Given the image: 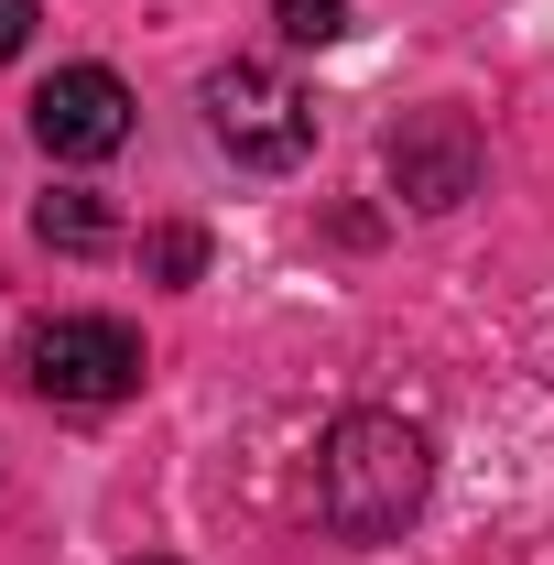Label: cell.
I'll return each instance as SVG.
<instances>
[{
  "label": "cell",
  "mask_w": 554,
  "mask_h": 565,
  "mask_svg": "<svg viewBox=\"0 0 554 565\" xmlns=\"http://www.w3.org/2000/svg\"><path fill=\"white\" fill-rule=\"evenodd\" d=\"M22 44H33V0H0V66H11Z\"/></svg>",
  "instance_id": "obj_9"
},
{
  "label": "cell",
  "mask_w": 554,
  "mask_h": 565,
  "mask_svg": "<svg viewBox=\"0 0 554 565\" xmlns=\"http://www.w3.org/2000/svg\"><path fill=\"white\" fill-rule=\"evenodd\" d=\"M141 273L152 282H196L207 273V228H152V239H141Z\"/></svg>",
  "instance_id": "obj_7"
},
{
  "label": "cell",
  "mask_w": 554,
  "mask_h": 565,
  "mask_svg": "<svg viewBox=\"0 0 554 565\" xmlns=\"http://www.w3.org/2000/svg\"><path fill=\"white\" fill-rule=\"evenodd\" d=\"M33 141H44L55 163H109V152L131 141V87L109 66H55L33 87Z\"/></svg>",
  "instance_id": "obj_5"
},
{
  "label": "cell",
  "mask_w": 554,
  "mask_h": 565,
  "mask_svg": "<svg viewBox=\"0 0 554 565\" xmlns=\"http://www.w3.org/2000/svg\"><path fill=\"white\" fill-rule=\"evenodd\" d=\"M435 490V446L403 414H338L316 446V511L338 544H392Z\"/></svg>",
  "instance_id": "obj_1"
},
{
  "label": "cell",
  "mask_w": 554,
  "mask_h": 565,
  "mask_svg": "<svg viewBox=\"0 0 554 565\" xmlns=\"http://www.w3.org/2000/svg\"><path fill=\"white\" fill-rule=\"evenodd\" d=\"M152 565H174V555H152Z\"/></svg>",
  "instance_id": "obj_10"
},
{
  "label": "cell",
  "mask_w": 554,
  "mask_h": 565,
  "mask_svg": "<svg viewBox=\"0 0 554 565\" xmlns=\"http://www.w3.org/2000/svg\"><path fill=\"white\" fill-rule=\"evenodd\" d=\"M381 163H392V196H403V207L446 217V207L479 196V120H468V109H414L403 131L381 141Z\"/></svg>",
  "instance_id": "obj_4"
},
{
  "label": "cell",
  "mask_w": 554,
  "mask_h": 565,
  "mask_svg": "<svg viewBox=\"0 0 554 565\" xmlns=\"http://www.w3.org/2000/svg\"><path fill=\"white\" fill-rule=\"evenodd\" d=\"M207 131L228 163H251V174H294L305 152H316V109H305V87L273 66H217L207 76Z\"/></svg>",
  "instance_id": "obj_3"
},
{
  "label": "cell",
  "mask_w": 554,
  "mask_h": 565,
  "mask_svg": "<svg viewBox=\"0 0 554 565\" xmlns=\"http://www.w3.org/2000/svg\"><path fill=\"white\" fill-rule=\"evenodd\" d=\"M33 228H44L55 250H109V239H120V228H109V207H98L87 185H55V196L33 207Z\"/></svg>",
  "instance_id": "obj_6"
},
{
  "label": "cell",
  "mask_w": 554,
  "mask_h": 565,
  "mask_svg": "<svg viewBox=\"0 0 554 565\" xmlns=\"http://www.w3.org/2000/svg\"><path fill=\"white\" fill-rule=\"evenodd\" d=\"M22 392H33V403H66V414L131 403L141 392V338L120 316H44V327L22 338Z\"/></svg>",
  "instance_id": "obj_2"
},
{
  "label": "cell",
  "mask_w": 554,
  "mask_h": 565,
  "mask_svg": "<svg viewBox=\"0 0 554 565\" xmlns=\"http://www.w3.org/2000/svg\"><path fill=\"white\" fill-rule=\"evenodd\" d=\"M273 22H283V44H338L348 0H273Z\"/></svg>",
  "instance_id": "obj_8"
}]
</instances>
